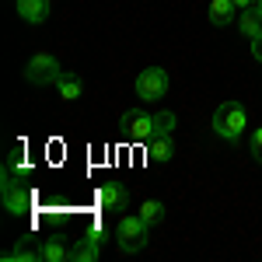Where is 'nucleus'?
Segmentation results:
<instances>
[{"mask_svg": "<svg viewBox=\"0 0 262 262\" xmlns=\"http://www.w3.org/2000/svg\"><path fill=\"white\" fill-rule=\"evenodd\" d=\"M245 126H248V112H245L242 101H221L217 112H213V133L224 140L238 143L245 137Z\"/></svg>", "mask_w": 262, "mask_h": 262, "instance_id": "nucleus-1", "label": "nucleus"}, {"mask_svg": "<svg viewBox=\"0 0 262 262\" xmlns=\"http://www.w3.org/2000/svg\"><path fill=\"white\" fill-rule=\"evenodd\" d=\"M150 224L143 221L140 213L137 217H122L119 221V231H116V242H119V252L122 255H133V252H140L143 245L150 242Z\"/></svg>", "mask_w": 262, "mask_h": 262, "instance_id": "nucleus-2", "label": "nucleus"}, {"mask_svg": "<svg viewBox=\"0 0 262 262\" xmlns=\"http://www.w3.org/2000/svg\"><path fill=\"white\" fill-rule=\"evenodd\" d=\"M60 77H63V67H60V60H56V56H49V53L32 56L28 67H25V81H28V84H39V88L56 84Z\"/></svg>", "mask_w": 262, "mask_h": 262, "instance_id": "nucleus-3", "label": "nucleus"}, {"mask_svg": "<svg viewBox=\"0 0 262 262\" xmlns=\"http://www.w3.org/2000/svg\"><path fill=\"white\" fill-rule=\"evenodd\" d=\"M119 129H122V133H126L133 143H143V140H150V137H154V116H150V112H143V108L122 112Z\"/></svg>", "mask_w": 262, "mask_h": 262, "instance_id": "nucleus-4", "label": "nucleus"}, {"mask_svg": "<svg viewBox=\"0 0 262 262\" xmlns=\"http://www.w3.org/2000/svg\"><path fill=\"white\" fill-rule=\"evenodd\" d=\"M137 95L143 101H161L168 95V74H164L161 67H147L140 70V77H137Z\"/></svg>", "mask_w": 262, "mask_h": 262, "instance_id": "nucleus-5", "label": "nucleus"}, {"mask_svg": "<svg viewBox=\"0 0 262 262\" xmlns=\"http://www.w3.org/2000/svg\"><path fill=\"white\" fill-rule=\"evenodd\" d=\"M4 203H7V213H14V217H28V210H32V189L18 179H4Z\"/></svg>", "mask_w": 262, "mask_h": 262, "instance_id": "nucleus-6", "label": "nucleus"}, {"mask_svg": "<svg viewBox=\"0 0 262 262\" xmlns=\"http://www.w3.org/2000/svg\"><path fill=\"white\" fill-rule=\"evenodd\" d=\"M98 206L105 213H122L129 206V189L122 182H105L98 189Z\"/></svg>", "mask_w": 262, "mask_h": 262, "instance_id": "nucleus-7", "label": "nucleus"}, {"mask_svg": "<svg viewBox=\"0 0 262 262\" xmlns=\"http://www.w3.org/2000/svg\"><path fill=\"white\" fill-rule=\"evenodd\" d=\"M171 158H175V140H171V133H158V137L147 140V161L150 164H168Z\"/></svg>", "mask_w": 262, "mask_h": 262, "instance_id": "nucleus-8", "label": "nucleus"}, {"mask_svg": "<svg viewBox=\"0 0 262 262\" xmlns=\"http://www.w3.org/2000/svg\"><path fill=\"white\" fill-rule=\"evenodd\" d=\"M14 7H18L21 21H28V25H42L49 18V0H14Z\"/></svg>", "mask_w": 262, "mask_h": 262, "instance_id": "nucleus-9", "label": "nucleus"}, {"mask_svg": "<svg viewBox=\"0 0 262 262\" xmlns=\"http://www.w3.org/2000/svg\"><path fill=\"white\" fill-rule=\"evenodd\" d=\"M234 14H238V7H234V0H210V25H231L234 21Z\"/></svg>", "mask_w": 262, "mask_h": 262, "instance_id": "nucleus-10", "label": "nucleus"}, {"mask_svg": "<svg viewBox=\"0 0 262 262\" xmlns=\"http://www.w3.org/2000/svg\"><path fill=\"white\" fill-rule=\"evenodd\" d=\"M98 255H101V242L91 234L74 245V262H98Z\"/></svg>", "mask_w": 262, "mask_h": 262, "instance_id": "nucleus-11", "label": "nucleus"}, {"mask_svg": "<svg viewBox=\"0 0 262 262\" xmlns=\"http://www.w3.org/2000/svg\"><path fill=\"white\" fill-rule=\"evenodd\" d=\"M238 25H242V35H245L248 42H252V39H259V35H262V14L255 11V7L242 11V21H238Z\"/></svg>", "mask_w": 262, "mask_h": 262, "instance_id": "nucleus-12", "label": "nucleus"}, {"mask_svg": "<svg viewBox=\"0 0 262 262\" xmlns=\"http://www.w3.org/2000/svg\"><path fill=\"white\" fill-rule=\"evenodd\" d=\"M42 259L46 262H67V259H74V248H67L60 238H49V242L42 245Z\"/></svg>", "mask_w": 262, "mask_h": 262, "instance_id": "nucleus-13", "label": "nucleus"}, {"mask_svg": "<svg viewBox=\"0 0 262 262\" xmlns=\"http://www.w3.org/2000/svg\"><path fill=\"white\" fill-rule=\"evenodd\" d=\"M56 91H60V98L63 101H77L84 95V84L74 77V74H63L60 81H56Z\"/></svg>", "mask_w": 262, "mask_h": 262, "instance_id": "nucleus-14", "label": "nucleus"}, {"mask_svg": "<svg viewBox=\"0 0 262 262\" xmlns=\"http://www.w3.org/2000/svg\"><path fill=\"white\" fill-rule=\"evenodd\" d=\"M140 217L147 224H150V227H161V221H164V203H158V200H147L140 206Z\"/></svg>", "mask_w": 262, "mask_h": 262, "instance_id": "nucleus-15", "label": "nucleus"}, {"mask_svg": "<svg viewBox=\"0 0 262 262\" xmlns=\"http://www.w3.org/2000/svg\"><path fill=\"white\" fill-rule=\"evenodd\" d=\"M175 122H179L175 112H154V137H158V133H171Z\"/></svg>", "mask_w": 262, "mask_h": 262, "instance_id": "nucleus-16", "label": "nucleus"}, {"mask_svg": "<svg viewBox=\"0 0 262 262\" xmlns=\"http://www.w3.org/2000/svg\"><path fill=\"white\" fill-rule=\"evenodd\" d=\"M252 158L262 164V126L255 129V133H252Z\"/></svg>", "mask_w": 262, "mask_h": 262, "instance_id": "nucleus-17", "label": "nucleus"}, {"mask_svg": "<svg viewBox=\"0 0 262 262\" xmlns=\"http://www.w3.org/2000/svg\"><path fill=\"white\" fill-rule=\"evenodd\" d=\"M252 56L262 63V35H259V39H252Z\"/></svg>", "mask_w": 262, "mask_h": 262, "instance_id": "nucleus-18", "label": "nucleus"}, {"mask_svg": "<svg viewBox=\"0 0 262 262\" xmlns=\"http://www.w3.org/2000/svg\"><path fill=\"white\" fill-rule=\"evenodd\" d=\"M234 7L238 11H248V7H255V0H234Z\"/></svg>", "mask_w": 262, "mask_h": 262, "instance_id": "nucleus-19", "label": "nucleus"}]
</instances>
